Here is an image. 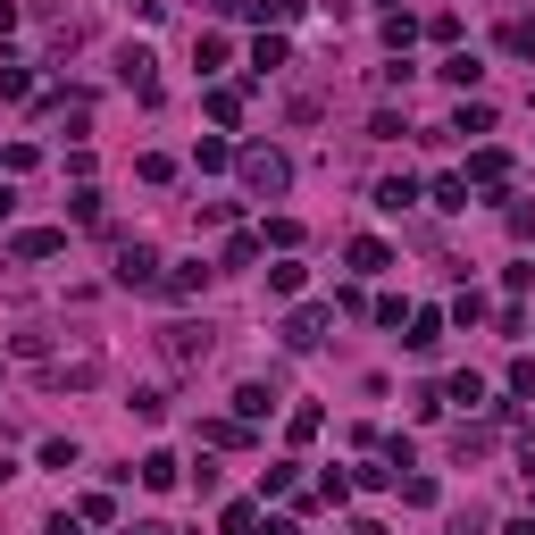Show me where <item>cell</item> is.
Returning <instances> with one entry per match:
<instances>
[{"mask_svg":"<svg viewBox=\"0 0 535 535\" xmlns=\"http://www.w3.org/2000/svg\"><path fill=\"white\" fill-rule=\"evenodd\" d=\"M235 176H243L260 201H276V193L293 184V159H285V151H268V143H251V151H235Z\"/></svg>","mask_w":535,"mask_h":535,"instance_id":"obj_1","label":"cell"},{"mask_svg":"<svg viewBox=\"0 0 535 535\" xmlns=\"http://www.w3.org/2000/svg\"><path fill=\"white\" fill-rule=\"evenodd\" d=\"M209 343H218V335H209V327H193V318H176V327H159V352H168L176 368H201V360H209Z\"/></svg>","mask_w":535,"mask_h":535,"instance_id":"obj_2","label":"cell"},{"mask_svg":"<svg viewBox=\"0 0 535 535\" xmlns=\"http://www.w3.org/2000/svg\"><path fill=\"white\" fill-rule=\"evenodd\" d=\"M118 285H126V293H151V285H159V251H151V243H126V251H118Z\"/></svg>","mask_w":535,"mask_h":535,"instance_id":"obj_3","label":"cell"},{"mask_svg":"<svg viewBox=\"0 0 535 535\" xmlns=\"http://www.w3.org/2000/svg\"><path fill=\"white\" fill-rule=\"evenodd\" d=\"M118 76H126L134 101H159V76H151V51H143V42H126V51H118Z\"/></svg>","mask_w":535,"mask_h":535,"instance_id":"obj_4","label":"cell"},{"mask_svg":"<svg viewBox=\"0 0 535 535\" xmlns=\"http://www.w3.org/2000/svg\"><path fill=\"white\" fill-rule=\"evenodd\" d=\"M327 301H310V310H293V327H285V343H293V352H310V343H327Z\"/></svg>","mask_w":535,"mask_h":535,"instance_id":"obj_5","label":"cell"},{"mask_svg":"<svg viewBox=\"0 0 535 535\" xmlns=\"http://www.w3.org/2000/svg\"><path fill=\"white\" fill-rule=\"evenodd\" d=\"M51 385H59V393H84V385H101V360H92V352H84V360H59V368H51Z\"/></svg>","mask_w":535,"mask_h":535,"instance_id":"obj_6","label":"cell"},{"mask_svg":"<svg viewBox=\"0 0 535 535\" xmlns=\"http://www.w3.org/2000/svg\"><path fill=\"white\" fill-rule=\"evenodd\" d=\"M469 176L485 184V193H502V184H510V151H477V159H469Z\"/></svg>","mask_w":535,"mask_h":535,"instance_id":"obj_7","label":"cell"},{"mask_svg":"<svg viewBox=\"0 0 535 535\" xmlns=\"http://www.w3.org/2000/svg\"><path fill=\"white\" fill-rule=\"evenodd\" d=\"M159 285H168V293H176V301H193V293H201V285H209V268H201V260H176V268H168V276H159Z\"/></svg>","mask_w":535,"mask_h":535,"instance_id":"obj_8","label":"cell"},{"mask_svg":"<svg viewBox=\"0 0 535 535\" xmlns=\"http://www.w3.org/2000/svg\"><path fill=\"white\" fill-rule=\"evenodd\" d=\"M176 477H184V460H176V452H143V485H151V494H168Z\"/></svg>","mask_w":535,"mask_h":535,"instance_id":"obj_9","label":"cell"},{"mask_svg":"<svg viewBox=\"0 0 535 535\" xmlns=\"http://www.w3.org/2000/svg\"><path fill=\"white\" fill-rule=\"evenodd\" d=\"M268 410H276V385H260V377H251V385L235 393V418L251 427V418H268Z\"/></svg>","mask_w":535,"mask_h":535,"instance_id":"obj_10","label":"cell"},{"mask_svg":"<svg viewBox=\"0 0 535 535\" xmlns=\"http://www.w3.org/2000/svg\"><path fill=\"white\" fill-rule=\"evenodd\" d=\"M243 435H251V427H243V418H201V444H209V452H235V444H243Z\"/></svg>","mask_w":535,"mask_h":535,"instance_id":"obj_11","label":"cell"},{"mask_svg":"<svg viewBox=\"0 0 535 535\" xmlns=\"http://www.w3.org/2000/svg\"><path fill=\"white\" fill-rule=\"evenodd\" d=\"M502 51L510 59H535V17H502Z\"/></svg>","mask_w":535,"mask_h":535,"instance_id":"obj_12","label":"cell"},{"mask_svg":"<svg viewBox=\"0 0 535 535\" xmlns=\"http://www.w3.org/2000/svg\"><path fill=\"white\" fill-rule=\"evenodd\" d=\"M435 76H444V84H452V92H477V76H485V67H477V59H469V51H452V59H444V67H435Z\"/></svg>","mask_w":535,"mask_h":535,"instance_id":"obj_13","label":"cell"},{"mask_svg":"<svg viewBox=\"0 0 535 535\" xmlns=\"http://www.w3.org/2000/svg\"><path fill=\"white\" fill-rule=\"evenodd\" d=\"M352 268H360V276H385V268H393V251H385L377 235H360V243H352Z\"/></svg>","mask_w":535,"mask_h":535,"instance_id":"obj_14","label":"cell"},{"mask_svg":"<svg viewBox=\"0 0 535 535\" xmlns=\"http://www.w3.org/2000/svg\"><path fill=\"white\" fill-rule=\"evenodd\" d=\"M435 343H444V310H418L410 318V352H435Z\"/></svg>","mask_w":535,"mask_h":535,"instance_id":"obj_15","label":"cell"},{"mask_svg":"<svg viewBox=\"0 0 535 535\" xmlns=\"http://www.w3.org/2000/svg\"><path fill=\"white\" fill-rule=\"evenodd\" d=\"M67 235H59V226H34V235H17V260H51V251H59Z\"/></svg>","mask_w":535,"mask_h":535,"instance_id":"obj_16","label":"cell"},{"mask_svg":"<svg viewBox=\"0 0 535 535\" xmlns=\"http://www.w3.org/2000/svg\"><path fill=\"white\" fill-rule=\"evenodd\" d=\"M410 201H418V184H410V176H385V184H377V209H393V218H402Z\"/></svg>","mask_w":535,"mask_h":535,"instance_id":"obj_17","label":"cell"},{"mask_svg":"<svg viewBox=\"0 0 535 535\" xmlns=\"http://www.w3.org/2000/svg\"><path fill=\"white\" fill-rule=\"evenodd\" d=\"M209 118L235 126V118H243V84H218V92H209Z\"/></svg>","mask_w":535,"mask_h":535,"instance_id":"obj_18","label":"cell"},{"mask_svg":"<svg viewBox=\"0 0 535 535\" xmlns=\"http://www.w3.org/2000/svg\"><path fill=\"white\" fill-rule=\"evenodd\" d=\"M452 134H494V109H485V101H460V118H452Z\"/></svg>","mask_w":535,"mask_h":535,"instance_id":"obj_19","label":"cell"},{"mask_svg":"<svg viewBox=\"0 0 535 535\" xmlns=\"http://www.w3.org/2000/svg\"><path fill=\"white\" fill-rule=\"evenodd\" d=\"M435 209H469V176H435Z\"/></svg>","mask_w":535,"mask_h":535,"instance_id":"obj_20","label":"cell"},{"mask_svg":"<svg viewBox=\"0 0 535 535\" xmlns=\"http://www.w3.org/2000/svg\"><path fill=\"white\" fill-rule=\"evenodd\" d=\"M452 452H460V460H485V452H494V435H485V427H460Z\"/></svg>","mask_w":535,"mask_h":535,"instance_id":"obj_21","label":"cell"},{"mask_svg":"<svg viewBox=\"0 0 535 535\" xmlns=\"http://www.w3.org/2000/svg\"><path fill=\"white\" fill-rule=\"evenodd\" d=\"M218 527H226V535H260V510H251V502H226Z\"/></svg>","mask_w":535,"mask_h":535,"instance_id":"obj_22","label":"cell"},{"mask_svg":"<svg viewBox=\"0 0 535 535\" xmlns=\"http://www.w3.org/2000/svg\"><path fill=\"white\" fill-rule=\"evenodd\" d=\"M293 485H301V469H293V460H276V469H260V494H293Z\"/></svg>","mask_w":535,"mask_h":535,"instance_id":"obj_23","label":"cell"},{"mask_svg":"<svg viewBox=\"0 0 535 535\" xmlns=\"http://www.w3.org/2000/svg\"><path fill=\"white\" fill-rule=\"evenodd\" d=\"M276 67H285V42H276V34H268V42H260V51H251V76H276Z\"/></svg>","mask_w":535,"mask_h":535,"instance_id":"obj_24","label":"cell"},{"mask_svg":"<svg viewBox=\"0 0 535 535\" xmlns=\"http://www.w3.org/2000/svg\"><path fill=\"white\" fill-rule=\"evenodd\" d=\"M193 168H209V176H218V168H235V143H201V151H193Z\"/></svg>","mask_w":535,"mask_h":535,"instance_id":"obj_25","label":"cell"},{"mask_svg":"<svg viewBox=\"0 0 535 535\" xmlns=\"http://www.w3.org/2000/svg\"><path fill=\"white\" fill-rule=\"evenodd\" d=\"M134 418H168V393H159V385H134Z\"/></svg>","mask_w":535,"mask_h":535,"instance_id":"obj_26","label":"cell"},{"mask_svg":"<svg viewBox=\"0 0 535 535\" xmlns=\"http://www.w3.org/2000/svg\"><path fill=\"white\" fill-rule=\"evenodd\" d=\"M444 402H469V410H477V402H485V377H452V385H444Z\"/></svg>","mask_w":535,"mask_h":535,"instance_id":"obj_27","label":"cell"},{"mask_svg":"<svg viewBox=\"0 0 535 535\" xmlns=\"http://www.w3.org/2000/svg\"><path fill=\"white\" fill-rule=\"evenodd\" d=\"M402 502L410 510H435V477H402Z\"/></svg>","mask_w":535,"mask_h":535,"instance_id":"obj_28","label":"cell"},{"mask_svg":"<svg viewBox=\"0 0 535 535\" xmlns=\"http://www.w3.org/2000/svg\"><path fill=\"white\" fill-rule=\"evenodd\" d=\"M26 92H34V76H26V67H0V101H26Z\"/></svg>","mask_w":535,"mask_h":535,"instance_id":"obj_29","label":"cell"},{"mask_svg":"<svg viewBox=\"0 0 535 535\" xmlns=\"http://www.w3.org/2000/svg\"><path fill=\"white\" fill-rule=\"evenodd\" d=\"M510 393H535V360H510Z\"/></svg>","mask_w":535,"mask_h":535,"instance_id":"obj_30","label":"cell"},{"mask_svg":"<svg viewBox=\"0 0 535 535\" xmlns=\"http://www.w3.org/2000/svg\"><path fill=\"white\" fill-rule=\"evenodd\" d=\"M201 9H209V17H235V9H243V0H201Z\"/></svg>","mask_w":535,"mask_h":535,"instance_id":"obj_31","label":"cell"},{"mask_svg":"<svg viewBox=\"0 0 535 535\" xmlns=\"http://www.w3.org/2000/svg\"><path fill=\"white\" fill-rule=\"evenodd\" d=\"M126 535H176V527H159V519H143V527H126Z\"/></svg>","mask_w":535,"mask_h":535,"instance_id":"obj_32","label":"cell"},{"mask_svg":"<svg viewBox=\"0 0 535 535\" xmlns=\"http://www.w3.org/2000/svg\"><path fill=\"white\" fill-rule=\"evenodd\" d=\"M126 9H134V17H159V0H126Z\"/></svg>","mask_w":535,"mask_h":535,"instance_id":"obj_33","label":"cell"},{"mask_svg":"<svg viewBox=\"0 0 535 535\" xmlns=\"http://www.w3.org/2000/svg\"><path fill=\"white\" fill-rule=\"evenodd\" d=\"M502 535H535V519H510V527H502Z\"/></svg>","mask_w":535,"mask_h":535,"instance_id":"obj_34","label":"cell"},{"mask_svg":"<svg viewBox=\"0 0 535 535\" xmlns=\"http://www.w3.org/2000/svg\"><path fill=\"white\" fill-rule=\"evenodd\" d=\"M9 26H17V9H9V0H0V34H9Z\"/></svg>","mask_w":535,"mask_h":535,"instance_id":"obj_35","label":"cell"},{"mask_svg":"<svg viewBox=\"0 0 535 535\" xmlns=\"http://www.w3.org/2000/svg\"><path fill=\"white\" fill-rule=\"evenodd\" d=\"M452 535H477V519H460V527H452Z\"/></svg>","mask_w":535,"mask_h":535,"instance_id":"obj_36","label":"cell"}]
</instances>
